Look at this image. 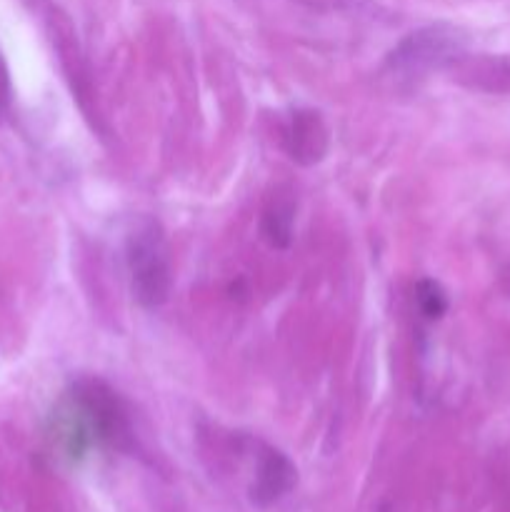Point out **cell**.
Wrapping results in <instances>:
<instances>
[{
  "mask_svg": "<svg viewBox=\"0 0 510 512\" xmlns=\"http://www.w3.org/2000/svg\"><path fill=\"white\" fill-rule=\"evenodd\" d=\"M415 305L428 320H440L448 310V295H445L443 285L435 280H420L415 285Z\"/></svg>",
  "mask_w": 510,
  "mask_h": 512,
  "instance_id": "8",
  "label": "cell"
},
{
  "mask_svg": "<svg viewBox=\"0 0 510 512\" xmlns=\"http://www.w3.org/2000/svg\"><path fill=\"white\" fill-rule=\"evenodd\" d=\"M330 135L323 118L315 110H295L285 128V153L298 165L320 163L328 155Z\"/></svg>",
  "mask_w": 510,
  "mask_h": 512,
  "instance_id": "4",
  "label": "cell"
},
{
  "mask_svg": "<svg viewBox=\"0 0 510 512\" xmlns=\"http://www.w3.org/2000/svg\"><path fill=\"white\" fill-rule=\"evenodd\" d=\"M465 50H468V35L463 30L448 23H435L405 35L390 50L385 65L398 78H418L430 70L450 68L465 58Z\"/></svg>",
  "mask_w": 510,
  "mask_h": 512,
  "instance_id": "2",
  "label": "cell"
},
{
  "mask_svg": "<svg viewBox=\"0 0 510 512\" xmlns=\"http://www.w3.org/2000/svg\"><path fill=\"white\" fill-rule=\"evenodd\" d=\"M125 258H128L135 300L145 308H160L170 298L173 270H170L168 243L155 220L145 218L135 225L133 233L128 235Z\"/></svg>",
  "mask_w": 510,
  "mask_h": 512,
  "instance_id": "1",
  "label": "cell"
},
{
  "mask_svg": "<svg viewBox=\"0 0 510 512\" xmlns=\"http://www.w3.org/2000/svg\"><path fill=\"white\" fill-rule=\"evenodd\" d=\"M88 428L93 445L125 448L130 443V420L125 403L108 383L98 378H83L65 393Z\"/></svg>",
  "mask_w": 510,
  "mask_h": 512,
  "instance_id": "3",
  "label": "cell"
},
{
  "mask_svg": "<svg viewBox=\"0 0 510 512\" xmlns=\"http://www.w3.org/2000/svg\"><path fill=\"white\" fill-rule=\"evenodd\" d=\"M293 223H295V203L288 195H278L270 200V205L263 213V238L268 240L270 248L285 250L293 240Z\"/></svg>",
  "mask_w": 510,
  "mask_h": 512,
  "instance_id": "7",
  "label": "cell"
},
{
  "mask_svg": "<svg viewBox=\"0 0 510 512\" xmlns=\"http://www.w3.org/2000/svg\"><path fill=\"white\" fill-rule=\"evenodd\" d=\"M458 78L463 83H468L470 88L490 90V93H508L510 90V63L508 60L498 58H478L468 60L460 58L458 63L453 65Z\"/></svg>",
  "mask_w": 510,
  "mask_h": 512,
  "instance_id": "6",
  "label": "cell"
},
{
  "mask_svg": "<svg viewBox=\"0 0 510 512\" xmlns=\"http://www.w3.org/2000/svg\"><path fill=\"white\" fill-rule=\"evenodd\" d=\"M295 480H298V473H295V465L290 463L288 455L275 448H265L258 458L250 500L260 508H268L293 490Z\"/></svg>",
  "mask_w": 510,
  "mask_h": 512,
  "instance_id": "5",
  "label": "cell"
},
{
  "mask_svg": "<svg viewBox=\"0 0 510 512\" xmlns=\"http://www.w3.org/2000/svg\"><path fill=\"white\" fill-rule=\"evenodd\" d=\"M10 100V83H8V70H5V65L0 63V110L8 105Z\"/></svg>",
  "mask_w": 510,
  "mask_h": 512,
  "instance_id": "9",
  "label": "cell"
}]
</instances>
